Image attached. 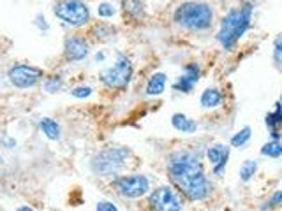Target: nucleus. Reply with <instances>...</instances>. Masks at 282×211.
<instances>
[{"mask_svg": "<svg viewBox=\"0 0 282 211\" xmlns=\"http://www.w3.org/2000/svg\"><path fill=\"white\" fill-rule=\"evenodd\" d=\"M168 175L173 185L189 201H206L211 194V183L205 175L201 158L191 150H178L168 158Z\"/></svg>", "mask_w": 282, "mask_h": 211, "instance_id": "obj_1", "label": "nucleus"}, {"mask_svg": "<svg viewBox=\"0 0 282 211\" xmlns=\"http://www.w3.org/2000/svg\"><path fill=\"white\" fill-rule=\"evenodd\" d=\"M252 21V4H243L240 7H233L221 21V28L217 32V40L226 51H231L240 39L251 28Z\"/></svg>", "mask_w": 282, "mask_h": 211, "instance_id": "obj_2", "label": "nucleus"}, {"mask_svg": "<svg viewBox=\"0 0 282 211\" xmlns=\"http://www.w3.org/2000/svg\"><path fill=\"white\" fill-rule=\"evenodd\" d=\"M173 20L189 32H203L214 23V9L205 2H184L177 7Z\"/></svg>", "mask_w": 282, "mask_h": 211, "instance_id": "obj_3", "label": "nucleus"}, {"mask_svg": "<svg viewBox=\"0 0 282 211\" xmlns=\"http://www.w3.org/2000/svg\"><path fill=\"white\" fill-rule=\"evenodd\" d=\"M131 157L132 153L129 148H106L92 158L90 169L94 175L102 178L117 176L127 165Z\"/></svg>", "mask_w": 282, "mask_h": 211, "instance_id": "obj_4", "label": "nucleus"}, {"mask_svg": "<svg viewBox=\"0 0 282 211\" xmlns=\"http://www.w3.org/2000/svg\"><path fill=\"white\" fill-rule=\"evenodd\" d=\"M53 14L73 28L85 27L90 21V9L83 0H58L53 6Z\"/></svg>", "mask_w": 282, "mask_h": 211, "instance_id": "obj_5", "label": "nucleus"}, {"mask_svg": "<svg viewBox=\"0 0 282 211\" xmlns=\"http://www.w3.org/2000/svg\"><path fill=\"white\" fill-rule=\"evenodd\" d=\"M132 77V64L125 55L118 53L117 62L101 72V81L110 90H125Z\"/></svg>", "mask_w": 282, "mask_h": 211, "instance_id": "obj_6", "label": "nucleus"}, {"mask_svg": "<svg viewBox=\"0 0 282 211\" xmlns=\"http://www.w3.org/2000/svg\"><path fill=\"white\" fill-rule=\"evenodd\" d=\"M44 72L43 69L36 67V65L28 64H16L7 70V79L13 87L20 88V90H28L34 88L43 81Z\"/></svg>", "mask_w": 282, "mask_h": 211, "instance_id": "obj_7", "label": "nucleus"}, {"mask_svg": "<svg viewBox=\"0 0 282 211\" xmlns=\"http://www.w3.org/2000/svg\"><path fill=\"white\" fill-rule=\"evenodd\" d=\"M113 187L122 197L125 199H138L143 197L150 190V183L145 175H129V176H117L113 180Z\"/></svg>", "mask_w": 282, "mask_h": 211, "instance_id": "obj_8", "label": "nucleus"}, {"mask_svg": "<svg viewBox=\"0 0 282 211\" xmlns=\"http://www.w3.org/2000/svg\"><path fill=\"white\" fill-rule=\"evenodd\" d=\"M148 204L152 209L157 211H180L184 208L180 197L171 187H159L148 197Z\"/></svg>", "mask_w": 282, "mask_h": 211, "instance_id": "obj_9", "label": "nucleus"}, {"mask_svg": "<svg viewBox=\"0 0 282 211\" xmlns=\"http://www.w3.org/2000/svg\"><path fill=\"white\" fill-rule=\"evenodd\" d=\"M206 158H208L211 165V173L215 176H222L229 160V146H226V144H214L206 151Z\"/></svg>", "mask_w": 282, "mask_h": 211, "instance_id": "obj_10", "label": "nucleus"}, {"mask_svg": "<svg viewBox=\"0 0 282 211\" xmlns=\"http://www.w3.org/2000/svg\"><path fill=\"white\" fill-rule=\"evenodd\" d=\"M64 57L67 62H81L88 57V43L83 37H69L64 44Z\"/></svg>", "mask_w": 282, "mask_h": 211, "instance_id": "obj_11", "label": "nucleus"}, {"mask_svg": "<svg viewBox=\"0 0 282 211\" xmlns=\"http://www.w3.org/2000/svg\"><path fill=\"white\" fill-rule=\"evenodd\" d=\"M166 81H168V77H166L164 72L154 74V76L148 79L147 88H145L147 95H150V97H157V95H161L162 92L166 90Z\"/></svg>", "mask_w": 282, "mask_h": 211, "instance_id": "obj_12", "label": "nucleus"}, {"mask_svg": "<svg viewBox=\"0 0 282 211\" xmlns=\"http://www.w3.org/2000/svg\"><path fill=\"white\" fill-rule=\"evenodd\" d=\"M171 123L178 132H184V134H194V132L198 131V123H196L194 120H191L189 116H185V114H182V113L173 114Z\"/></svg>", "mask_w": 282, "mask_h": 211, "instance_id": "obj_13", "label": "nucleus"}, {"mask_svg": "<svg viewBox=\"0 0 282 211\" xmlns=\"http://www.w3.org/2000/svg\"><path fill=\"white\" fill-rule=\"evenodd\" d=\"M39 131L43 132V134L46 136L50 141H58L60 139V136H62L60 125H58L55 120H51V118H41L39 120Z\"/></svg>", "mask_w": 282, "mask_h": 211, "instance_id": "obj_14", "label": "nucleus"}, {"mask_svg": "<svg viewBox=\"0 0 282 211\" xmlns=\"http://www.w3.org/2000/svg\"><path fill=\"white\" fill-rule=\"evenodd\" d=\"M122 7H124L125 14L131 16L132 20L139 21L145 18V6L141 0H122Z\"/></svg>", "mask_w": 282, "mask_h": 211, "instance_id": "obj_15", "label": "nucleus"}, {"mask_svg": "<svg viewBox=\"0 0 282 211\" xmlns=\"http://www.w3.org/2000/svg\"><path fill=\"white\" fill-rule=\"evenodd\" d=\"M222 99L224 97H222L221 90H217V88H206L201 95V106L205 109H214V107L221 106Z\"/></svg>", "mask_w": 282, "mask_h": 211, "instance_id": "obj_16", "label": "nucleus"}, {"mask_svg": "<svg viewBox=\"0 0 282 211\" xmlns=\"http://www.w3.org/2000/svg\"><path fill=\"white\" fill-rule=\"evenodd\" d=\"M261 155L263 157H270V158H279L282 155V144L280 141L272 139L270 143H266L265 146L261 148Z\"/></svg>", "mask_w": 282, "mask_h": 211, "instance_id": "obj_17", "label": "nucleus"}, {"mask_svg": "<svg viewBox=\"0 0 282 211\" xmlns=\"http://www.w3.org/2000/svg\"><path fill=\"white\" fill-rule=\"evenodd\" d=\"M265 123H266V127H268L270 131H272V129H279L280 127V123H282V106H280V102H277V104H275V111H273V113L266 114Z\"/></svg>", "mask_w": 282, "mask_h": 211, "instance_id": "obj_18", "label": "nucleus"}, {"mask_svg": "<svg viewBox=\"0 0 282 211\" xmlns=\"http://www.w3.org/2000/svg\"><path fill=\"white\" fill-rule=\"evenodd\" d=\"M182 76L187 81H191L192 85H196L199 81V77H201V67H199L198 64H194V62H192V64H187L184 67V74H182Z\"/></svg>", "mask_w": 282, "mask_h": 211, "instance_id": "obj_19", "label": "nucleus"}, {"mask_svg": "<svg viewBox=\"0 0 282 211\" xmlns=\"http://www.w3.org/2000/svg\"><path fill=\"white\" fill-rule=\"evenodd\" d=\"M251 127H243L242 131H238L235 136L231 138V146L235 148H242L245 146V144L249 143V139H251Z\"/></svg>", "mask_w": 282, "mask_h": 211, "instance_id": "obj_20", "label": "nucleus"}, {"mask_svg": "<svg viewBox=\"0 0 282 211\" xmlns=\"http://www.w3.org/2000/svg\"><path fill=\"white\" fill-rule=\"evenodd\" d=\"M256 171H258V162L247 160V162H243V165L240 167V178H242L243 181H249L256 175Z\"/></svg>", "mask_w": 282, "mask_h": 211, "instance_id": "obj_21", "label": "nucleus"}, {"mask_svg": "<svg viewBox=\"0 0 282 211\" xmlns=\"http://www.w3.org/2000/svg\"><path fill=\"white\" fill-rule=\"evenodd\" d=\"M94 34H97V35H95V39H99V40H108V39H111V37H113L115 30L110 27V25L99 23V25H95V27H94Z\"/></svg>", "mask_w": 282, "mask_h": 211, "instance_id": "obj_22", "label": "nucleus"}, {"mask_svg": "<svg viewBox=\"0 0 282 211\" xmlns=\"http://www.w3.org/2000/svg\"><path fill=\"white\" fill-rule=\"evenodd\" d=\"M62 85H64V81H62L60 76H51V77H48V79L44 81V88H46V92H50V94L58 92L62 88Z\"/></svg>", "mask_w": 282, "mask_h": 211, "instance_id": "obj_23", "label": "nucleus"}, {"mask_svg": "<svg viewBox=\"0 0 282 211\" xmlns=\"http://www.w3.org/2000/svg\"><path fill=\"white\" fill-rule=\"evenodd\" d=\"M194 87H196V85H192L191 81H187L184 76L178 77V81L173 85V88H175L177 92H182V94H191V92L194 90Z\"/></svg>", "mask_w": 282, "mask_h": 211, "instance_id": "obj_24", "label": "nucleus"}, {"mask_svg": "<svg viewBox=\"0 0 282 211\" xmlns=\"http://www.w3.org/2000/svg\"><path fill=\"white\" fill-rule=\"evenodd\" d=\"M70 95L76 99H87L92 95V88L85 87V85H81V87H74L73 90H70Z\"/></svg>", "mask_w": 282, "mask_h": 211, "instance_id": "obj_25", "label": "nucleus"}, {"mask_svg": "<svg viewBox=\"0 0 282 211\" xmlns=\"http://www.w3.org/2000/svg\"><path fill=\"white\" fill-rule=\"evenodd\" d=\"M97 14H99V18H113L115 7L108 2H102V4H99V7H97Z\"/></svg>", "mask_w": 282, "mask_h": 211, "instance_id": "obj_26", "label": "nucleus"}, {"mask_svg": "<svg viewBox=\"0 0 282 211\" xmlns=\"http://www.w3.org/2000/svg\"><path fill=\"white\" fill-rule=\"evenodd\" d=\"M268 206H263V209L266 208H279L282 204V190H277L275 194L272 195V199H270V202H266Z\"/></svg>", "mask_w": 282, "mask_h": 211, "instance_id": "obj_27", "label": "nucleus"}, {"mask_svg": "<svg viewBox=\"0 0 282 211\" xmlns=\"http://www.w3.org/2000/svg\"><path fill=\"white\" fill-rule=\"evenodd\" d=\"M273 60H275V65L280 67L282 64V43H280V37L275 39V51H273Z\"/></svg>", "mask_w": 282, "mask_h": 211, "instance_id": "obj_28", "label": "nucleus"}, {"mask_svg": "<svg viewBox=\"0 0 282 211\" xmlns=\"http://www.w3.org/2000/svg\"><path fill=\"white\" fill-rule=\"evenodd\" d=\"M95 209L97 211H117V206L113 204V202H97V206H95Z\"/></svg>", "mask_w": 282, "mask_h": 211, "instance_id": "obj_29", "label": "nucleus"}, {"mask_svg": "<svg viewBox=\"0 0 282 211\" xmlns=\"http://www.w3.org/2000/svg\"><path fill=\"white\" fill-rule=\"evenodd\" d=\"M36 25H37V27H39V28H44V30H48V23H46V20H44V16H41V14L36 18Z\"/></svg>", "mask_w": 282, "mask_h": 211, "instance_id": "obj_30", "label": "nucleus"}, {"mask_svg": "<svg viewBox=\"0 0 282 211\" xmlns=\"http://www.w3.org/2000/svg\"><path fill=\"white\" fill-rule=\"evenodd\" d=\"M4 144H6L7 148H14L16 146V141L14 139H4Z\"/></svg>", "mask_w": 282, "mask_h": 211, "instance_id": "obj_31", "label": "nucleus"}, {"mask_svg": "<svg viewBox=\"0 0 282 211\" xmlns=\"http://www.w3.org/2000/svg\"><path fill=\"white\" fill-rule=\"evenodd\" d=\"M95 60H104V55H102V53H97V55H95Z\"/></svg>", "mask_w": 282, "mask_h": 211, "instance_id": "obj_32", "label": "nucleus"}, {"mask_svg": "<svg viewBox=\"0 0 282 211\" xmlns=\"http://www.w3.org/2000/svg\"><path fill=\"white\" fill-rule=\"evenodd\" d=\"M0 162H2V157H0Z\"/></svg>", "mask_w": 282, "mask_h": 211, "instance_id": "obj_33", "label": "nucleus"}]
</instances>
